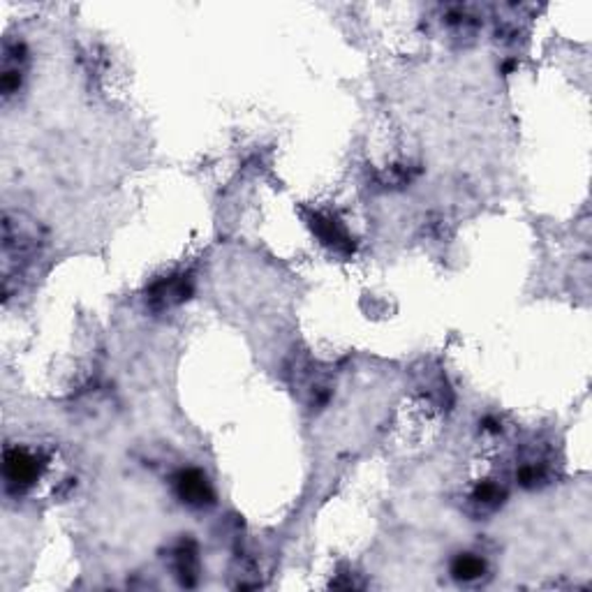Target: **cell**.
I'll use <instances>...</instances> for the list:
<instances>
[{
	"instance_id": "1",
	"label": "cell",
	"mask_w": 592,
	"mask_h": 592,
	"mask_svg": "<svg viewBox=\"0 0 592 592\" xmlns=\"http://www.w3.org/2000/svg\"><path fill=\"white\" fill-rule=\"evenodd\" d=\"M5 482L10 488H26L31 486L40 475V461L33 454L24 452L19 447H12L5 452Z\"/></svg>"
},
{
	"instance_id": "2",
	"label": "cell",
	"mask_w": 592,
	"mask_h": 592,
	"mask_svg": "<svg viewBox=\"0 0 592 592\" xmlns=\"http://www.w3.org/2000/svg\"><path fill=\"white\" fill-rule=\"evenodd\" d=\"M176 491L181 495L183 502L192 505V507H204L213 502V491L206 482V477L197 470H186L176 477Z\"/></svg>"
},
{
	"instance_id": "3",
	"label": "cell",
	"mask_w": 592,
	"mask_h": 592,
	"mask_svg": "<svg viewBox=\"0 0 592 592\" xmlns=\"http://www.w3.org/2000/svg\"><path fill=\"white\" fill-rule=\"evenodd\" d=\"M454 577L461 578V581H472L484 574V562L475 556H458L456 562L452 567Z\"/></svg>"
}]
</instances>
